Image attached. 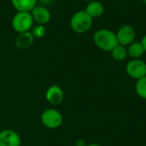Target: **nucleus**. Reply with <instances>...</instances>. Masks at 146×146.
I'll use <instances>...</instances> for the list:
<instances>
[{
  "label": "nucleus",
  "mask_w": 146,
  "mask_h": 146,
  "mask_svg": "<svg viewBox=\"0 0 146 146\" xmlns=\"http://www.w3.org/2000/svg\"><path fill=\"white\" fill-rule=\"evenodd\" d=\"M93 41L98 48L104 51H111L118 44L116 33L106 28L98 30L93 35Z\"/></svg>",
  "instance_id": "1"
},
{
  "label": "nucleus",
  "mask_w": 146,
  "mask_h": 146,
  "mask_svg": "<svg viewBox=\"0 0 146 146\" xmlns=\"http://www.w3.org/2000/svg\"><path fill=\"white\" fill-rule=\"evenodd\" d=\"M92 22L93 19L85 10H80L71 17L70 27L76 33H84L92 27Z\"/></svg>",
  "instance_id": "2"
},
{
  "label": "nucleus",
  "mask_w": 146,
  "mask_h": 146,
  "mask_svg": "<svg viewBox=\"0 0 146 146\" xmlns=\"http://www.w3.org/2000/svg\"><path fill=\"white\" fill-rule=\"evenodd\" d=\"M33 23L34 21L31 12L26 11H17L11 21L13 29L18 33L30 32L33 27Z\"/></svg>",
  "instance_id": "3"
},
{
  "label": "nucleus",
  "mask_w": 146,
  "mask_h": 146,
  "mask_svg": "<svg viewBox=\"0 0 146 146\" xmlns=\"http://www.w3.org/2000/svg\"><path fill=\"white\" fill-rule=\"evenodd\" d=\"M42 124L49 129H56L62 125L63 116L60 111L55 109L45 110L41 114Z\"/></svg>",
  "instance_id": "4"
},
{
  "label": "nucleus",
  "mask_w": 146,
  "mask_h": 146,
  "mask_svg": "<svg viewBox=\"0 0 146 146\" xmlns=\"http://www.w3.org/2000/svg\"><path fill=\"white\" fill-rule=\"evenodd\" d=\"M128 76L138 80L146 75V63L140 59H133L126 66Z\"/></svg>",
  "instance_id": "5"
},
{
  "label": "nucleus",
  "mask_w": 146,
  "mask_h": 146,
  "mask_svg": "<svg viewBox=\"0 0 146 146\" xmlns=\"http://www.w3.org/2000/svg\"><path fill=\"white\" fill-rule=\"evenodd\" d=\"M135 37H136L135 30L133 27L131 25H123L118 29L116 33L118 44L125 47L133 43Z\"/></svg>",
  "instance_id": "6"
},
{
  "label": "nucleus",
  "mask_w": 146,
  "mask_h": 146,
  "mask_svg": "<svg viewBox=\"0 0 146 146\" xmlns=\"http://www.w3.org/2000/svg\"><path fill=\"white\" fill-rule=\"evenodd\" d=\"M21 136L12 129H4L0 132V146H20Z\"/></svg>",
  "instance_id": "7"
},
{
  "label": "nucleus",
  "mask_w": 146,
  "mask_h": 146,
  "mask_svg": "<svg viewBox=\"0 0 146 146\" xmlns=\"http://www.w3.org/2000/svg\"><path fill=\"white\" fill-rule=\"evenodd\" d=\"M32 16L33 18L34 22L39 25H44L50 21L51 14L48 8L43 5H36L31 10Z\"/></svg>",
  "instance_id": "8"
},
{
  "label": "nucleus",
  "mask_w": 146,
  "mask_h": 146,
  "mask_svg": "<svg viewBox=\"0 0 146 146\" xmlns=\"http://www.w3.org/2000/svg\"><path fill=\"white\" fill-rule=\"evenodd\" d=\"M45 98L51 105H59L64 98L63 91L59 86L52 85L47 89Z\"/></svg>",
  "instance_id": "9"
},
{
  "label": "nucleus",
  "mask_w": 146,
  "mask_h": 146,
  "mask_svg": "<svg viewBox=\"0 0 146 146\" xmlns=\"http://www.w3.org/2000/svg\"><path fill=\"white\" fill-rule=\"evenodd\" d=\"M34 41V37L31 32L19 33L15 38V45L18 49L25 50L29 48Z\"/></svg>",
  "instance_id": "10"
},
{
  "label": "nucleus",
  "mask_w": 146,
  "mask_h": 146,
  "mask_svg": "<svg viewBox=\"0 0 146 146\" xmlns=\"http://www.w3.org/2000/svg\"><path fill=\"white\" fill-rule=\"evenodd\" d=\"M85 11L93 19V18H98L99 16H101L104 12V4L99 2V1H92L89 2V3L87 4Z\"/></svg>",
  "instance_id": "11"
},
{
  "label": "nucleus",
  "mask_w": 146,
  "mask_h": 146,
  "mask_svg": "<svg viewBox=\"0 0 146 146\" xmlns=\"http://www.w3.org/2000/svg\"><path fill=\"white\" fill-rule=\"evenodd\" d=\"M38 0H11L13 7L17 11L31 12V10L37 5Z\"/></svg>",
  "instance_id": "12"
},
{
  "label": "nucleus",
  "mask_w": 146,
  "mask_h": 146,
  "mask_svg": "<svg viewBox=\"0 0 146 146\" xmlns=\"http://www.w3.org/2000/svg\"><path fill=\"white\" fill-rule=\"evenodd\" d=\"M127 56H129L133 59H139V57L142 56L145 52L141 42L132 43L127 46Z\"/></svg>",
  "instance_id": "13"
},
{
  "label": "nucleus",
  "mask_w": 146,
  "mask_h": 146,
  "mask_svg": "<svg viewBox=\"0 0 146 146\" xmlns=\"http://www.w3.org/2000/svg\"><path fill=\"white\" fill-rule=\"evenodd\" d=\"M111 56L114 60L117 62H122L124 61L127 56V48L123 45L117 44L111 51H110Z\"/></svg>",
  "instance_id": "14"
},
{
  "label": "nucleus",
  "mask_w": 146,
  "mask_h": 146,
  "mask_svg": "<svg viewBox=\"0 0 146 146\" xmlns=\"http://www.w3.org/2000/svg\"><path fill=\"white\" fill-rule=\"evenodd\" d=\"M135 90L139 97L143 99H146V75L137 80Z\"/></svg>",
  "instance_id": "15"
},
{
  "label": "nucleus",
  "mask_w": 146,
  "mask_h": 146,
  "mask_svg": "<svg viewBox=\"0 0 146 146\" xmlns=\"http://www.w3.org/2000/svg\"><path fill=\"white\" fill-rule=\"evenodd\" d=\"M32 34L33 35L34 38H43L45 33H46V28L44 27V25H36L34 27H33L32 28Z\"/></svg>",
  "instance_id": "16"
},
{
  "label": "nucleus",
  "mask_w": 146,
  "mask_h": 146,
  "mask_svg": "<svg viewBox=\"0 0 146 146\" xmlns=\"http://www.w3.org/2000/svg\"><path fill=\"white\" fill-rule=\"evenodd\" d=\"M38 1H39L43 4V6L48 5V4H50V3H51L53 2V0H38Z\"/></svg>",
  "instance_id": "17"
},
{
  "label": "nucleus",
  "mask_w": 146,
  "mask_h": 146,
  "mask_svg": "<svg viewBox=\"0 0 146 146\" xmlns=\"http://www.w3.org/2000/svg\"><path fill=\"white\" fill-rule=\"evenodd\" d=\"M141 43H142V44H143V47H144V49H145V51L146 52V34L143 37V38H142V40H141Z\"/></svg>",
  "instance_id": "18"
},
{
  "label": "nucleus",
  "mask_w": 146,
  "mask_h": 146,
  "mask_svg": "<svg viewBox=\"0 0 146 146\" xmlns=\"http://www.w3.org/2000/svg\"><path fill=\"white\" fill-rule=\"evenodd\" d=\"M86 142L84 141V140H80V141H78L77 142V145L76 146H86Z\"/></svg>",
  "instance_id": "19"
},
{
  "label": "nucleus",
  "mask_w": 146,
  "mask_h": 146,
  "mask_svg": "<svg viewBox=\"0 0 146 146\" xmlns=\"http://www.w3.org/2000/svg\"><path fill=\"white\" fill-rule=\"evenodd\" d=\"M86 146H102L98 144H90V145H86Z\"/></svg>",
  "instance_id": "20"
},
{
  "label": "nucleus",
  "mask_w": 146,
  "mask_h": 146,
  "mask_svg": "<svg viewBox=\"0 0 146 146\" xmlns=\"http://www.w3.org/2000/svg\"><path fill=\"white\" fill-rule=\"evenodd\" d=\"M85 1H88V2H92V1H95V0H85Z\"/></svg>",
  "instance_id": "21"
},
{
  "label": "nucleus",
  "mask_w": 146,
  "mask_h": 146,
  "mask_svg": "<svg viewBox=\"0 0 146 146\" xmlns=\"http://www.w3.org/2000/svg\"><path fill=\"white\" fill-rule=\"evenodd\" d=\"M142 1H143V3H145L146 4V0H142Z\"/></svg>",
  "instance_id": "22"
},
{
  "label": "nucleus",
  "mask_w": 146,
  "mask_h": 146,
  "mask_svg": "<svg viewBox=\"0 0 146 146\" xmlns=\"http://www.w3.org/2000/svg\"><path fill=\"white\" fill-rule=\"evenodd\" d=\"M20 146H25V145H20Z\"/></svg>",
  "instance_id": "23"
}]
</instances>
